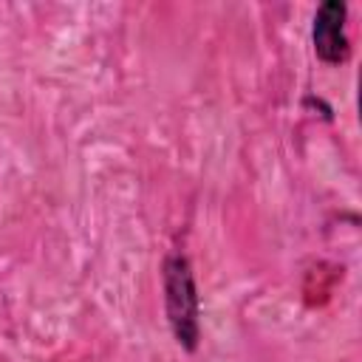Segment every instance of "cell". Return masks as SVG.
I'll list each match as a JSON object with an SVG mask.
<instances>
[{"label": "cell", "mask_w": 362, "mask_h": 362, "mask_svg": "<svg viewBox=\"0 0 362 362\" xmlns=\"http://www.w3.org/2000/svg\"><path fill=\"white\" fill-rule=\"evenodd\" d=\"M164 308L178 345L195 351L201 339V303L192 266L184 255H170L164 260Z\"/></svg>", "instance_id": "6da1fadb"}, {"label": "cell", "mask_w": 362, "mask_h": 362, "mask_svg": "<svg viewBox=\"0 0 362 362\" xmlns=\"http://www.w3.org/2000/svg\"><path fill=\"white\" fill-rule=\"evenodd\" d=\"M345 14L348 8L339 0H325L314 14V28H311L314 51L328 65H339L351 54L348 34H345Z\"/></svg>", "instance_id": "7a4b0ae2"}]
</instances>
